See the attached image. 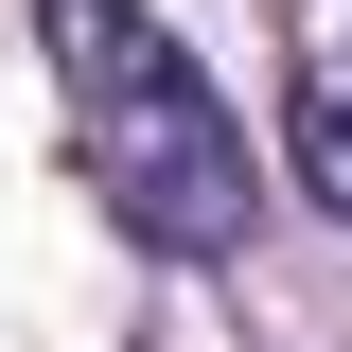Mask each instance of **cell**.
Returning a JSON list of instances; mask_svg holds the SVG:
<instances>
[{"instance_id": "1", "label": "cell", "mask_w": 352, "mask_h": 352, "mask_svg": "<svg viewBox=\"0 0 352 352\" xmlns=\"http://www.w3.org/2000/svg\"><path fill=\"white\" fill-rule=\"evenodd\" d=\"M53 88H71V159L106 194V229H141L159 264L247 247V124L212 106V71L141 18V0H36Z\"/></svg>"}, {"instance_id": "2", "label": "cell", "mask_w": 352, "mask_h": 352, "mask_svg": "<svg viewBox=\"0 0 352 352\" xmlns=\"http://www.w3.org/2000/svg\"><path fill=\"white\" fill-rule=\"evenodd\" d=\"M300 194L352 212V36H317V71H300Z\"/></svg>"}]
</instances>
